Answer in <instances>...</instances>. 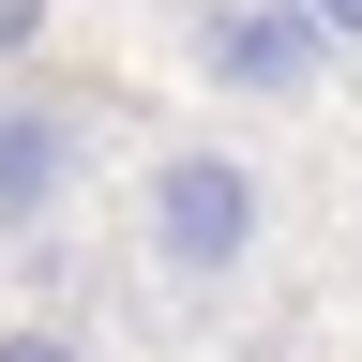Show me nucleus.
<instances>
[{
  "mask_svg": "<svg viewBox=\"0 0 362 362\" xmlns=\"http://www.w3.org/2000/svg\"><path fill=\"white\" fill-rule=\"evenodd\" d=\"M151 272L166 287H242L257 272V166L242 151H166L151 166Z\"/></svg>",
  "mask_w": 362,
  "mask_h": 362,
  "instance_id": "1",
  "label": "nucleus"
},
{
  "mask_svg": "<svg viewBox=\"0 0 362 362\" xmlns=\"http://www.w3.org/2000/svg\"><path fill=\"white\" fill-rule=\"evenodd\" d=\"M317 61H332L317 0H211V16H197V76H211V90L287 106V90H317Z\"/></svg>",
  "mask_w": 362,
  "mask_h": 362,
  "instance_id": "2",
  "label": "nucleus"
},
{
  "mask_svg": "<svg viewBox=\"0 0 362 362\" xmlns=\"http://www.w3.org/2000/svg\"><path fill=\"white\" fill-rule=\"evenodd\" d=\"M61 197H76V106H45V90H0V242H30Z\"/></svg>",
  "mask_w": 362,
  "mask_h": 362,
  "instance_id": "3",
  "label": "nucleus"
},
{
  "mask_svg": "<svg viewBox=\"0 0 362 362\" xmlns=\"http://www.w3.org/2000/svg\"><path fill=\"white\" fill-rule=\"evenodd\" d=\"M0 362H90L76 332H45V317H16V332H0Z\"/></svg>",
  "mask_w": 362,
  "mask_h": 362,
  "instance_id": "4",
  "label": "nucleus"
},
{
  "mask_svg": "<svg viewBox=\"0 0 362 362\" xmlns=\"http://www.w3.org/2000/svg\"><path fill=\"white\" fill-rule=\"evenodd\" d=\"M30 30H45V0H0V61H16V45H30Z\"/></svg>",
  "mask_w": 362,
  "mask_h": 362,
  "instance_id": "5",
  "label": "nucleus"
},
{
  "mask_svg": "<svg viewBox=\"0 0 362 362\" xmlns=\"http://www.w3.org/2000/svg\"><path fill=\"white\" fill-rule=\"evenodd\" d=\"M317 30H332V45H362V0H317Z\"/></svg>",
  "mask_w": 362,
  "mask_h": 362,
  "instance_id": "6",
  "label": "nucleus"
}]
</instances>
